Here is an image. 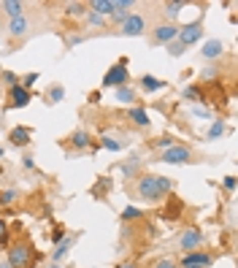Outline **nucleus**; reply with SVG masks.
Wrapping results in <instances>:
<instances>
[{
    "label": "nucleus",
    "instance_id": "obj_10",
    "mask_svg": "<svg viewBox=\"0 0 238 268\" xmlns=\"http://www.w3.org/2000/svg\"><path fill=\"white\" fill-rule=\"evenodd\" d=\"M30 90H25L22 84H17V87H11L9 90V103H6V108H25L27 103H30Z\"/></svg>",
    "mask_w": 238,
    "mask_h": 268
},
{
    "label": "nucleus",
    "instance_id": "obj_35",
    "mask_svg": "<svg viewBox=\"0 0 238 268\" xmlns=\"http://www.w3.org/2000/svg\"><path fill=\"white\" fill-rule=\"evenodd\" d=\"M38 76H41V73H27V76H25V79H22V82H19V84H22V87H25V90H30V87H33V84L38 82Z\"/></svg>",
    "mask_w": 238,
    "mask_h": 268
},
{
    "label": "nucleus",
    "instance_id": "obj_18",
    "mask_svg": "<svg viewBox=\"0 0 238 268\" xmlns=\"http://www.w3.org/2000/svg\"><path fill=\"white\" fill-rule=\"evenodd\" d=\"M222 52H225V46H222L219 38H214V41L203 44V49H201V54H203L206 60H217V57H222Z\"/></svg>",
    "mask_w": 238,
    "mask_h": 268
},
{
    "label": "nucleus",
    "instance_id": "obj_15",
    "mask_svg": "<svg viewBox=\"0 0 238 268\" xmlns=\"http://www.w3.org/2000/svg\"><path fill=\"white\" fill-rule=\"evenodd\" d=\"M9 141H11L14 146H27L30 144V130L25 128V125H17V128H11Z\"/></svg>",
    "mask_w": 238,
    "mask_h": 268
},
{
    "label": "nucleus",
    "instance_id": "obj_5",
    "mask_svg": "<svg viewBox=\"0 0 238 268\" xmlns=\"http://www.w3.org/2000/svg\"><path fill=\"white\" fill-rule=\"evenodd\" d=\"M130 82V70H128V60H119L116 65H111L106 70V76H103V87H111V90H116V87H125Z\"/></svg>",
    "mask_w": 238,
    "mask_h": 268
},
{
    "label": "nucleus",
    "instance_id": "obj_36",
    "mask_svg": "<svg viewBox=\"0 0 238 268\" xmlns=\"http://www.w3.org/2000/svg\"><path fill=\"white\" fill-rule=\"evenodd\" d=\"M62 239H65V231H62V227H54V231H52V241L57 244V241H62Z\"/></svg>",
    "mask_w": 238,
    "mask_h": 268
},
{
    "label": "nucleus",
    "instance_id": "obj_19",
    "mask_svg": "<svg viewBox=\"0 0 238 268\" xmlns=\"http://www.w3.org/2000/svg\"><path fill=\"white\" fill-rule=\"evenodd\" d=\"M184 0H168V3L163 6V17H165V22H173L181 14V9H184Z\"/></svg>",
    "mask_w": 238,
    "mask_h": 268
},
{
    "label": "nucleus",
    "instance_id": "obj_13",
    "mask_svg": "<svg viewBox=\"0 0 238 268\" xmlns=\"http://www.w3.org/2000/svg\"><path fill=\"white\" fill-rule=\"evenodd\" d=\"M73 244H76V236H65L62 241L54 244V252H52V263H62V260L68 257V252L73 249Z\"/></svg>",
    "mask_w": 238,
    "mask_h": 268
},
{
    "label": "nucleus",
    "instance_id": "obj_11",
    "mask_svg": "<svg viewBox=\"0 0 238 268\" xmlns=\"http://www.w3.org/2000/svg\"><path fill=\"white\" fill-rule=\"evenodd\" d=\"M65 141H68V146L73 149V152H82V149H90V144H92V136H90V130L78 128V130H73V133H70V136H68Z\"/></svg>",
    "mask_w": 238,
    "mask_h": 268
},
{
    "label": "nucleus",
    "instance_id": "obj_38",
    "mask_svg": "<svg viewBox=\"0 0 238 268\" xmlns=\"http://www.w3.org/2000/svg\"><path fill=\"white\" fill-rule=\"evenodd\" d=\"M217 76H219L217 68H206V70H203V79H209V82H211V79H217Z\"/></svg>",
    "mask_w": 238,
    "mask_h": 268
},
{
    "label": "nucleus",
    "instance_id": "obj_6",
    "mask_svg": "<svg viewBox=\"0 0 238 268\" xmlns=\"http://www.w3.org/2000/svg\"><path fill=\"white\" fill-rule=\"evenodd\" d=\"M203 38V22L197 19V22H189V25L184 27H179V35H176V41L184 46V49H189V46H195L197 41Z\"/></svg>",
    "mask_w": 238,
    "mask_h": 268
},
{
    "label": "nucleus",
    "instance_id": "obj_14",
    "mask_svg": "<svg viewBox=\"0 0 238 268\" xmlns=\"http://www.w3.org/2000/svg\"><path fill=\"white\" fill-rule=\"evenodd\" d=\"M87 11L106 19V17L114 14V0H90V3H87Z\"/></svg>",
    "mask_w": 238,
    "mask_h": 268
},
{
    "label": "nucleus",
    "instance_id": "obj_24",
    "mask_svg": "<svg viewBox=\"0 0 238 268\" xmlns=\"http://www.w3.org/2000/svg\"><path fill=\"white\" fill-rule=\"evenodd\" d=\"M181 98L189 100V103H201V100H203V90L197 84H192V87H187V90L181 92Z\"/></svg>",
    "mask_w": 238,
    "mask_h": 268
},
{
    "label": "nucleus",
    "instance_id": "obj_41",
    "mask_svg": "<svg viewBox=\"0 0 238 268\" xmlns=\"http://www.w3.org/2000/svg\"><path fill=\"white\" fill-rule=\"evenodd\" d=\"M116 268H136V263H133V260H125V263H119Z\"/></svg>",
    "mask_w": 238,
    "mask_h": 268
},
{
    "label": "nucleus",
    "instance_id": "obj_12",
    "mask_svg": "<svg viewBox=\"0 0 238 268\" xmlns=\"http://www.w3.org/2000/svg\"><path fill=\"white\" fill-rule=\"evenodd\" d=\"M6 33H9L11 38H25V35L30 33V19H27V14H22V17H17V19H9Z\"/></svg>",
    "mask_w": 238,
    "mask_h": 268
},
{
    "label": "nucleus",
    "instance_id": "obj_25",
    "mask_svg": "<svg viewBox=\"0 0 238 268\" xmlns=\"http://www.w3.org/2000/svg\"><path fill=\"white\" fill-rule=\"evenodd\" d=\"M122 173L125 176H138L141 173V163H138V157H133V160H128V163H122Z\"/></svg>",
    "mask_w": 238,
    "mask_h": 268
},
{
    "label": "nucleus",
    "instance_id": "obj_20",
    "mask_svg": "<svg viewBox=\"0 0 238 268\" xmlns=\"http://www.w3.org/2000/svg\"><path fill=\"white\" fill-rule=\"evenodd\" d=\"M130 122L136 125V128L146 130V128H149V114H146L141 106H130Z\"/></svg>",
    "mask_w": 238,
    "mask_h": 268
},
{
    "label": "nucleus",
    "instance_id": "obj_26",
    "mask_svg": "<svg viewBox=\"0 0 238 268\" xmlns=\"http://www.w3.org/2000/svg\"><path fill=\"white\" fill-rule=\"evenodd\" d=\"M100 146L108 149V152H119L125 144H122V141H116V138H111V136H103V138H100Z\"/></svg>",
    "mask_w": 238,
    "mask_h": 268
},
{
    "label": "nucleus",
    "instance_id": "obj_37",
    "mask_svg": "<svg viewBox=\"0 0 238 268\" xmlns=\"http://www.w3.org/2000/svg\"><path fill=\"white\" fill-rule=\"evenodd\" d=\"M222 184H225L227 193H233L235 190V176H225V182H222Z\"/></svg>",
    "mask_w": 238,
    "mask_h": 268
},
{
    "label": "nucleus",
    "instance_id": "obj_22",
    "mask_svg": "<svg viewBox=\"0 0 238 268\" xmlns=\"http://www.w3.org/2000/svg\"><path fill=\"white\" fill-rule=\"evenodd\" d=\"M138 84H141V90H144V92H160L165 87V82H160V79H154V76H141Z\"/></svg>",
    "mask_w": 238,
    "mask_h": 268
},
{
    "label": "nucleus",
    "instance_id": "obj_27",
    "mask_svg": "<svg viewBox=\"0 0 238 268\" xmlns=\"http://www.w3.org/2000/svg\"><path fill=\"white\" fill-rule=\"evenodd\" d=\"M144 217V211H141L138 206H128V209H122V222H130V219H141Z\"/></svg>",
    "mask_w": 238,
    "mask_h": 268
},
{
    "label": "nucleus",
    "instance_id": "obj_1",
    "mask_svg": "<svg viewBox=\"0 0 238 268\" xmlns=\"http://www.w3.org/2000/svg\"><path fill=\"white\" fill-rule=\"evenodd\" d=\"M173 193V182L168 176H160V173H144V176L136 179V195L146 203H157L163 198H168Z\"/></svg>",
    "mask_w": 238,
    "mask_h": 268
},
{
    "label": "nucleus",
    "instance_id": "obj_33",
    "mask_svg": "<svg viewBox=\"0 0 238 268\" xmlns=\"http://www.w3.org/2000/svg\"><path fill=\"white\" fill-rule=\"evenodd\" d=\"M6 241H9V225H6V219L0 217V249L6 247Z\"/></svg>",
    "mask_w": 238,
    "mask_h": 268
},
{
    "label": "nucleus",
    "instance_id": "obj_43",
    "mask_svg": "<svg viewBox=\"0 0 238 268\" xmlns=\"http://www.w3.org/2000/svg\"><path fill=\"white\" fill-rule=\"evenodd\" d=\"M49 268H62V263H52Z\"/></svg>",
    "mask_w": 238,
    "mask_h": 268
},
{
    "label": "nucleus",
    "instance_id": "obj_8",
    "mask_svg": "<svg viewBox=\"0 0 238 268\" xmlns=\"http://www.w3.org/2000/svg\"><path fill=\"white\" fill-rule=\"evenodd\" d=\"M146 33V19L141 17V14L133 11L128 19L119 25V35H128V38H136V35H144Z\"/></svg>",
    "mask_w": 238,
    "mask_h": 268
},
{
    "label": "nucleus",
    "instance_id": "obj_17",
    "mask_svg": "<svg viewBox=\"0 0 238 268\" xmlns=\"http://www.w3.org/2000/svg\"><path fill=\"white\" fill-rule=\"evenodd\" d=\"M0 11H3L9 19H17V17H22V14H25V3H19V0H3Z\"/></svg>",
    "mask_w": 238,
    "mask_h": 268
},
{
    "label": "nucleus",
    "instance_id": "obj_34",
    "mask_svg": "<svg viewBox=\"0 0 238 268\" xmlns=\"http://www.w3.org/2000/svg\"><path fill=\"white\" fill-rule=\"evenodd\" d=\"M3 82L9 84V87H17L19 84V76L14 73V70H3Z\"/></svg>",
    "mask_w": 238,
    "mask_h": 268
},
{
    "label": "nucleus",
    "instance_id": "obj_2",
    "mask_svg": "<svg viewBox=\"0 0 238 268\" xmlns=\"http://www.w3.org/2000/svg\"><path fill=\"white\" fill-rule=\"evenodd\" d=\"M160 163H168V165H192V163H197V155H195V149L187 146V144H173V146H168L160 155Z\"/></svg>",
    "mask_w": 238,
    "mask_h": 268
},
{
    "label": "nucleus",
    "instance_id": "obj_32",
    "mask_svg": "<svg viewBox=\"0 0 238 268\" xmlns=\"http://www.w3.org/2000/svg\"><path fill=\"white\" fill-rule=\"evenodd\" d=\"M87 22H90V27H106V19L98 17V14H90V11H87Z\"/></svg>",
    "mask_w": 238,
    "mask_h": 268
},
{
    "label": "nucleus",
    "instance_id": "obj_21",
    "mask_svg": "<svg viewBox=\"0 0 238 268\" xmlns=\"http://www.w3.org/2000/svg\"><path fill=\"white\" fill-rule=\"evenodd\" d=\"M62 98H65V87H62V84H52L49 90L44 92V103H49V106L60 103Z\"/></svg>",
    "mask_w": 238,
    "mask_h": 268
},
{
    "label": "nucleus",
    "instance_id": "obj_42",
    "mask_svg": "<svg viewBox=\"0 0 238 268\" xmlns=\"http://www.w3.org/2000/svg\"><path fill=\"white\" fill-rule=\"evenodd\" d=\"M0 268H11V265H9V260H3V263H0Z\"/></svg>",
    "mask_w": 238,
    "mask_h": 268
},
{
    "label": "nucleus",
    "instance_id": "obj_16",
    "mask_svg": "<svg viewBox=\"0 0 238 268\" xmlns=\"http://www.w3.org/2000/svg\"><path fill=\"white\" fill-rule=\"evenodd\" d=\"M114 95H116V100H119V103H125V106H136V100H138L136 90H133L130 84H125V87H116V90H114Z\"/></svg>",
    "mask_w": 238,
    "mask_h": 268
},
{
    "label": "nucleus",
    "instance_id": "obj_30",
    "mask_svg": "<svg viewBox=\"0 0 238 268\" xmlns=\"http://www.w3.org/2000/svg\"><path fill=\"white\" fill-rule=\"evenodd\" d=\"M222 133H225V122H222V120H217V122H214V125H211V130H209V141H214V138H219V136H222Z\"/></svg>",
    "mask_w": 238,
    "mask_h": 268
},
{
    "label": "nucleus",
    "instance_id": "obj_28",
    "mask_svg": "<svg viewBox=\"0 0 238 268\" xmlns=\"http://www.w3.org/2000/svg\"><path fill=\"white\" fill-rule=\"evenodd\" d=\"M84 11H87L84 3H65V14H68V17H82Z\"/></svg>",
    "mask_w": 238,
    "mask_h": 268
},
{
    "label": "nucleus",
    "instance_id": "obj_31",
    "mask_svg": "<svg viewBox=\"0 0 238 268\" xmlns=\"http://www.w3.org/2000/svg\"><path fill=\"white\" fill-rule=\"evenodd\" d=\"M165 49H168L171 57H181V54H184V46H181L179 41H171L168 46H165Z\"/></svg>",
    "mask_w": 238,
    "mask_h": 268
},
{
    "label": "nucleus",
    "instance_id": "obj_29",
    "mask_svg": "<svg viewBox=\"0 0 238 268\" xmlns=\"http://www.w3.org/2000/svg\"><path fill=\"white\" fill-rule=\"evenodd\" d=\"M19 198V193L17 190H6V193H0V206H11L14 201Z\"/></svg>",
    "mask_w": 238,
    "mask_h": 268
},
{
    "label": "nucleus",
    "instance_id": "obj_3",
    "mask_svg": "<svg viewBox=\"0 0 238 268\" xmlns=\"http://www.w3.org/2000/svg\"><path fill=\"white\" fill-rule=\"evenodd\" d=\"M9 265L11 268H30L33 265V247L27 241H14L9 247Z\"/></svg>",
    "mask_w": 238,
    "mask_h": 268
},
{
    "label": "nucleus",
    "instance_id": "obj_4",
    "mask_svg": "<svg viewBox=\"0 0 238 268\" xmlns=\"http://www.w3.org/2000/svg\"><path fill=\"white\" fill-rule=\"evenodd\" d=\"M176 35H179L176 22H157L152 27V33H149V44L152 46H168L171 41H176Z\"/></svg>",
    "mask_w": 238,
    "mask_h": 268
},
{
    "label": "nucleus",
    "instance_id": "obj_23",
    "mask_svg": "<svg viewBox=\"0 0 238 268\" xmlns=\"http://www.w3.org/2000/svg\"><path fill=\"white\" fill-rule=\"evenodd\" d=\"M111 184H114V182H111L108 176H100V179H98V184H95L92 190H90V195H92V198H98V201H100V198H106V193L111 190Z\"/></svg>",
    "mask_w": 238,
    "mask_h": 268
},
{
    "label": "nucleus",
    "instance_id": "obj_44",
    "mask_svg": "<svg viewBox=\"0 0 238 268\" xmlns=\"http://www.w3.org/2000/svg\"><path fill=\"white\" fill-rule=\"evenodd\" d=\"M0 157H6V149L3 146H0Z\"/></svg>",
    "mask_w": 238,
    "mask_h": 268
},
{
    "label": "nucleus",
    "instance_id": "obj_9",
    "mask_svg": "<svg viewBox=\"0 0 238 268\" xmlns=\"http://www.w3.org/2000/svg\"><path fill=\"white\" fill-rule=\"evenodd\" d=\"M214 263V255H209V252L203 249H195V252H187L184 257H181V268H209Z\"/></svg>",
    "mask_w": 238,
    "mask_h": 268
},
{
    "label": "nucleus",
    "instance_id": "obj_40",
    "mask_svg": "<svg viewBox=\"0 0 238 268\" xmlns=\"http://www.w3.org/2000/svg\"><path fill=\"white\" fill-rule=\"evenodd\" d=\"M22 163H25V168H27V171H35V160H33V157H25Z\"/></svg>",
    "mask_w": 238,
    "mask_h": 268
},
{
    "label": "nucleus",
    "instance_id": "obj_7",
    "mask_svg": "<svg viewBox=\"0 0 238 268\" xmlns=\"http://www.w3.org/2000/svg\"><path fill=\"white\" fill-rule=\"evenodd\" d=\"M176 244H179V249L184 252H195V249H201V244H203V233L197 231V227H184L181 231V236L176 239Z\"/></svg>",
    "mask_w": 238,
    "mask_h": 268
},
{
    "label": "nucleus",
    "instance_id": "obj_39",
    "mask_svg": "<svg viewBox=\"0 0 238 268\" xmlns=\"http://www.w3.org/2000/svg\"><path fill=\"white\" fill-rule=\"evenodd\" d=\"M154 268H176L173 260H160V263H154Z\"/></svg>",
    "mask_w": 238,
    "mask_h": 268
}]
</instances>
